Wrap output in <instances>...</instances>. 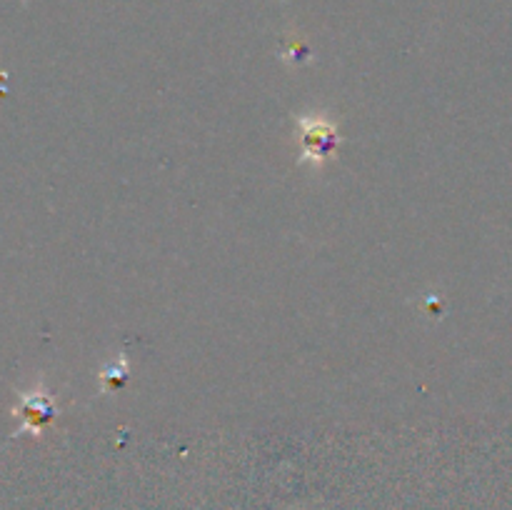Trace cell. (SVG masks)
I'll list each match as a JSON object with an SVG mask.
<instances>
[{
	"instance_id": "cell-1",
	"label": "cell",
	"mask_w": 512,
	"mask_h": 510,
	"mask_svg": "<svg viewBox=\"0 0 512 510\" xmlns=\"http://www.w3.org/2000/svg\"><path fill=\"white\" fill-rule=\"evenodd\" d=\"M295 125L300 130V140H303V153H300L298 163H310L315 168H323L330 158H333L335 148L340 143L338 125L325 115H298Z\"/></svg>"
},
{
	"instance_id": "cell-2",
	"label": "cell",
	"mask_w": 512,
	"mask_h": 510,
	"mask_svg": "<svg viewBox=\"0 0 512 510\" xmlns=\"http://www.w3.org/2000/svg\"><path fill=\"white\" fill-rule=\"evenodd\" d=\"M20 405H23V408H20V413H25L23 425L25 428L35 430V433L40 430V425H45L55 415V405H53V400L48 398V393H45V390H33V393L23 395V398H20Z\"/></svg>"
}]
</instances>
